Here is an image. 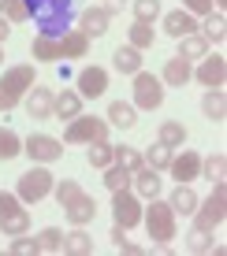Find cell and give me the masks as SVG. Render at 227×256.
Masks as SVG:
<instances>
[{"instance_id":"38","label":"cell","mask_w":227,"mask_h":256,"mask_svg":"<svg viewBox=\"0 0 227 256\" xmlns=\"http://www.w3.org/2000/svg\"><path fill=\"white\" fill-rule=\"evenodd\" d=\"M60 245H64V230L60 226H45L38 234V252H60Z\"/></svg>"},{"instance_id":"29","label":"cell","mask_w":227,"mask_h":256,"mask_svg":"<svg viewBox=\"0 0 227 256\" xmlns=\"http://www.w3.org/2000/svg\"><path fill=\"white\" fill-rule=\"evenodd\" d=\"M108 119H112V126H119V130H130V126L138 122V112H134V104L112 100V104H108Z\"/></svg>"},{"instance_id":"26","label":"cell","mask_w":227,"mask_h":256,"mask_svg":"<svg viewBox=\"0 0 227 256\" xmlns=\"http://www.w3.org/2000/svg\"><path fill=\"white\" fill-rule=\"evenodd\" d=\"M197 30H201V38L205 41H212V45H223V38H227V19H223V12H208L205 15V22H197Z\"/></svg>"},{"instance_id":"36","label":"cell","mask_w":227,"mask_h":256,"mask_svg":"<svg viewBox=\"0 0 227 256\" xmlns=\"http://www.w3.org/2000/svg\"><path fill=\"white\" fill-rule=\"evenodd\" d=\"M112 148H116V145H108V141H93V145H90L86 160H90V167H93V171H104V167L112 164Z\"/></svg>"},{"instance_id":"49","label":"cell","mask_w":227,"mask_h":256,"mask_svg":"<svg viewBox=\"0 0 227 256\" xmlns=\"http://www.w3.org/2000/svg\"><path fill=\"white\" fill-rule=\"evenodd\" d=\"M4 4H8V0H0V15H4Z\"/></svg>"},{"instance_id":"25","label":"cell","mask_w":227,"mask_h":256,"mask_svg":"<svg viewBox=\"0 0 227 256\" xmlns=\"http://www.w3.org/2000/svg\"><path fill=\"white\" fill-rule=\"evenodd\" d=\"M112 64H116L119 74H138V70H142V52L130 48V45H119L112 52Z\"/></svg>"},{"instance_id":"2","label":"cell","mask_w":227,"mask_h":256,"mask_svg":"<svg viewBox=\"0 0 227 256\" xmlns=\"http://www.w3.org/2000/svg\"><path fill=\"white\" fill-rule=\"evenodd\" d=\"M30 86H34V64H19V67L4 70L0 74V112L8 116L12 108H19Z\"/></svg>"},{"instance_id":"12","label":"cell","mask_w":227,"mask_h":256,"mask_svg":"<svg viewBox=\"0 0 227 256\" xmlns=\"http://www.w3.org/2000/svg\"><path fill=\"white\" fill-rule=\"evenodd\" d=\"M168 171H171L175 182H194V178H201V156H197L194 148H182L179 156H171Z\"/></svg>"},{"instance_id":"1","label":"cell","mask_w":227,"mask_h":256,"mask_svg":"<svg viewBox=\"0 0 227 256\" xmlns=\"http://www.w3.org/2000/svg\"><path fill=\"white\" fill-rule=\"evenodd\" d=\"M23 4L45 38H60L64 30H71V22L82 12V0H23Z\"/></svg>"},{"instance_id":"32","label":"cell","mask_w":227,"mask_h":256,"mask_svg":"<svg viewBox=\"0 0 227 256\" xmlns=\"http://www.w3.org/2000/svg\"><path fill=\"white\" fill-rule=\"evenodd\" d=\"M112 164H119V167H127L130 174L142 167V148H134V145H116L112 148Z\"/></svg>"},{"instance_id":"33","label":"cell","mask_w":227,"mask_h":256,"mask_svg":"<svg viewBox=\"0 0 227 256\" xmlns=\"http://www.w3.org/2000/svg\"><path fill=\"white\" fill-rule=\"evenodd\" d=\"M19 152H23V138L15 134L12 126H0V160L8 164V160H15Z\"/></svg>"},{"instance_id":"40","label":"cell","mask_w":227,"mask_h":256,"mask_svg":"<svg viewBox=\"0 0 227 256\" xmlns=\"http://www.w3.org/2000/svg\"><path fill=\"white\" fill-rule=\"evenodd\" d=\"M78 193H82V190H78V182H75V178H60L56 186H52V197H56V204H60V208H64L71 197H78Z\"/></svg>"},{"instance_id":"41","label":"cell","mask_w":227,"mask_h":256,"mask_svg":"<svg viewBox=\"0 0 227 256\" xmlns=\"http://www.w3.org/2000/svg\"><path fill=\"white\" fill-rule=\"evenodd\" d=\"M12 256H38V238H26V234H15L12 245H8Z\"/></svg>"},{"instance_id":"43","label":"cell","mask_w":227,"mask_h":256,"mask_svg":"<svg viewBox=\"0 0 227 256\" xmlns=\"http://www.w3.org/2000/svg\"><path fill=\"white\" fill-rule=\"evenodd\" d=\"M4 19L8 22H26V19H30V15H26V4H23V0H8V4H4Z\"/></svg>"},{"instance_id":"10","label":"cell","mask_w":227,"mask_h":256,"mask_svg":"<svg viewBox=\"0 0 227 256\" xmlns=\"http://www.w3.org/2000/svg\"><path fill=\"white\" fill-rule=\"evenodd\" d=\"M194 78L205 86V90H223V82H227V60L223 56H205L201 64H197Z\"/></svg>"},{"instance_id":"30","label":"cell","mask_w":227,"mask_h":256,"mask_svg":"<svg viewBox=\"0 0 227 256\" xmlns=\"http://www.w3.org/2000/svg\"><path fill=\"white\" fill-rule=\"evenodd\" d=\"M179 56L182 60H205L208 56V41L201 34H186V38H179Z\"/></svg>"},{"instance_id":"15","label":"cell","mask_w":227,"mask_h":256,"mask_svg":"<svg viewBox=\"0 0 227 256\" xmlns=\"http://www.w3.org/2000/svg\"><path fill=\"white\" fill-rule=\"evenodd\" d=\"M108 22H112V15L104 12V8H82V12H78V30H82L86 38H104V34H108Z\"/></svg>"},{"instance_id":"47","label":"cell","mask_w":227,"mask_h":256,"mask_svg":"<svg viewBox=\"0 0 227 256\" xmlns=\"http://www.w3.org/2000/svg\"><path fill=\"white\" fill-rule=\"evenodd\" d=\"M104 12H108V15H119V12H123V0H104Z\"/></svg>"},{"instance_id":"27","label":"cell","mask_w":227,"mask_h":256,"mask_svg":"<svg viewBox=\"0 0 227 256\" xmlns=\"http://www.w3.org/2000/svg\"><path fill=\"white\" fill-rule=\"evenodd\" d=\"M201 112L212 122H223L227 119V96H223V90H208L205 96H201Z\"/></svg>"},{"instance_id":"11","label":"cell","mask_w":227,"mask_h":256,"mask_svg":"<svg viewBox=\"0 0 227 256\" xmlns=\"http://www.w3.org/2000/svg\"><path fill=\"white\" fill-rule=\"evenodd\" d=\"M75 86H78V96H82V100H93V96H101L108 90V70L104 67H82L78 78H75Z\"/></svg>"},{"instance_id":"17","label":"cell","mask_w":227,"mask_h":256,"mask_svg":"<svg viewBox=\"0 0 227 256\" xmlns=\"http://www.w3.org/2000/svg\"><path fill=\"white\" fill-rule=\"evenodd\" d=\"M160 171H153V167H138L134 171V178H130V190L138 193V197H145V200H153V197H160Z\"/></svg>"},{"instance_id":"16","label":"cell","mask_w":227,"mask_h":256,"mask_svg":"<svg viewBox=\"0 0 227 256\" xmlns=\"http://www.w3.org/2000/svg\"><path fill=\"white\" fill-rule=\"evenodd\" d=\"M52 116H56L60 122H71L75 116H82V96H78V90H60L52 93Z\"/></svg>"},{"instance_id":"4","label":"cell","mask_w":227,"mask_h":256,"mask_svg":"<svg viewBox=\"0 0 227 256\" xmlns=\"http://www.w3.org/2000/svg\"><path fill=\"white\" fill-rule=\"evenodd\" d=\"M223 216H227V190H223V182H212V193L205 200H197V208H194V226L216 230L223 223Z\"/></svg>"},{"instance_id":"3","label":"cell","mask_w":227,"mask_h":256,"mask_svg":"<svg viewBox=\"0 0 227 256\" xmlns=\"http://www.w3.org/2000/svg\"><path fill=\"white\" fill-rule=\"evenodd\" d=\"M142 223H145V230H149V238L156 245H168L175 238V212L160 197H153L149 208H142Z\"/></svg>"},{"instance_id":"9","label":"cell","mask_w":227,"mask_h":256,"mask_svg":"<svg viewBox=\"0 0 227 256\" xmlns=\"http://www.w3.org/2000/svg\"><path fill=\"white\" fill-rule=\"evenodd\" d=\"M23 152L30 156L34 164H56L64 156V141L52 138V134H30L23 141Z\"/></svg>"},{"instance_id":"24","label":"cell","mask_w":227,"mask_h":256,"mask_svg":"<svg viewBox=\"0 0 227 256\" xmlns=\"http://www.w3.org/2000/svg\"><path fill=\"white\" fill-rule=\"evenodd\" d=\"M26 230H30V212L23 204L15 212H8V216H0V234L4 238H15V234H26Z\"/></svg>"},{"instance_id":"20","label":"cell","mask_w":227,"mask_h":256,"mask_svg":"<svg viewBox=\"0 0 227 256\" xmlns=\"http://www.w3.org/2000/svg\"><path fill=\"white\" fill-rule=\"evenodd\" d=\"M30 56L38 60V64H56V60H64V52H60V38H45V34H38V38L30 41Z\"/></svg>"},{"instance_id":"28","label":"cell","mask_w":227,"mask_h":256,"mask_svg":"<svg viewBox=\"0 0 227 256\" xmlns=\"http://www.w3.org/2000/svg\"><path fill=\"white\" fill-rule=\"evenodd\" d=\"M156 141H160V145H168L171 152H175V148L186 145V126H182V122H175V119L160 122V134H156Z\"/></svg>"},{"instance_id":"37","label":"cell","mask_w":227,"mask_h":256,"mask_svg":"<svg viewBox=\"0 0 227 256\" xmlns=\"http://www.w3.org/2000/svg\"><path fill=\"white\" fill-rule=\"evenodd\" d=\"M153 22H134V26H130V48H138V52H142V48H153Z\"/></svg>"},{"instance_id":"22","label":"cell","mask_w":227,"mask_h":256,"mask_svg":"<svg viewBox=\"0 0 227 256\" xmlns=\"http://www.w3.org/2000/svg\"><path fill=\"white\" fill-rule=\"evenodd\" d=\"M168 204H171V212H175V216H194V208H197V193L190 190V182H179V186L171 190Z\"/></svg>"},{"instance_id":"6","label":"cell","mask_w":227,"mask_h":256,"mask_svg":"<svg viewBox=\"0 0 227 256\" xmlns=\"http://www.w3.org/2000/svg\"><path fill=\"white\" fill-rule=\"evenodd\" d=\"M67 145H93V141H108V122L97 116H75L64 130Z\"/></svg>"},{"instance_id":"18","label":"cell","mask_w":227,"mask_h":256,"mask_svg":"<svg viewBox=\"0 0 227 256\" xmlns=\"http://www.w3.org/2000/svg\"><path fill=\"white\" fill-rule=\"evenodd\" d=\"M164 34H168V38H186V34H197V15H190V12H168L164 15Z\"/></svg>"},{"instance_id":"39","label":"cell","mask_w":227,"mask_h":256,"mask_svg":"<svg viewBox=\"0 0 227 256\" xmlns=\"http://www.w3.org/2000/svg\"><path fill=\"white\" fill-rule=\"evenodd\" d=\"M186 249H190V252H212V230L194 226V230L186 234Z\"/></svg>"},{"instance_id":"46","label":"cell","mask_w":227,"mask_h":256,"mask_svg":"<svg viewBox=\"0 0 227 256\" xmlns=\"http://www.w3.org/2000/svg\"><path fill=\"white\" fill-rule=\"evenodd\" d=\"M108 238H112V245H116V249H119V245L127 242V230H123V226L116 223V226H112V234H108Z\"/></svg>"},{"instance_id":"42","label":"cell","mask_w":227,"mask_h":256,"mask_svg":"<svg viewBox=\"0 0 227 256\" xmlns=\"http://www.w3.org/2000/svg\"><path fill=\"white\" fill-rule=\"evenodd\" d=\"M160 15V0H134V22H153Z\"/></svg>"},{"instance_id":"44","label":"cell","mask_w":227,"mask_h":256,"mask_svg":"<svg viewBox=\"0 0 227 256\" xmlns=\"http://www.w3.org/2000/svg\"><path fill=\"white\" fill-rule=\"evenodd\" d=\"M182 12H190V15H208V12H212V0H182Z\"/></svg>"},{"instance_id":"35","label":"cell","mask_w":227,"mask_h":256,"mask_svg":"<svg viewBox=\"0 0 227 256\" xmlns=\"http://www.w3.org/2000/svg\"><path fill=\"white\" fill-rule=\"evenodd\" d=\"M201 174L208 182H223L227 178V156L223 152H212L208 160H201Z\"/></svg>"},{"instance_id":"31","label":"cell","mask_w":227,"mask_h":256,"mask_svg":"<svg viewBox=\"0 0 227 256\" xmlns=\"http://www.w3.org/2000/svg\"><path fill=\"white\" fill-rule=\"evenodd\" d=\"M171 156H175V152H171L168 145H160V141H156V145H149V148L142 152V164H145V167H153V171H168Z\"/></svg>"},{"instance_id":"23","label":"cell","mask_w":227,"mask_h":256,"mask_svg":"<svg viewBox=\"0 0 227 256\" xmlns=\"http://www.w3.org/2000/svg\"><path fill=\"white\" fill-rule=\"evenodd\" d=\"M60 252H67V256H90V252H93V238L86 234V226H75L71 234H64Z\"/></svg>"},{"instance_id":"7","label":"cell","mask_w":227,"mask_h":256,"mask_svg":"<svg viewBox=\"0 0 227 256\" xmlns=\"http://www.w3.org/2000/svg\"><path fill=\"white\" fill-rule=\"evenodd\" d=\"M134 78V108H145V112H156L164 104V82L149 70H138Z\"/></svg>"},{"instance_id":"34","label":"cell","mask_w":227,"mask_h":256,"mask_svg":"<svg viewBox=\"0 0 227 256\" xmlns=\"http://www.w3.org/2000/svg\"><path fill=\"white\" fill-rule=\"evenodd\" d=\"M130 178H134V174H130L127 167H119V164L104 167V186H108L112 193H116V190H130Z\"/></svg>"},{"instance_id":"21","label":"cell","mask_w":227,"mask_h":256,"mask_svg":"<svg viewBox=\"0 0 227 256\" xmlns=\"http://www.w3.org/2000/svg\"><path fill=\"white\" fill-rule=\"evenodd\" d=\"M60 52H64V60H82L90 52V38L82 30H64L60 34Z\"/></svg>"},{"instance_id":"5","label":"cell","mask_w":227,"mask_h":256,"mask_svg":"<svg viewBox=\"0 0 227 256\" xmlns=\"http://www.w3.org/2000/svg\"><path fill=\"white\" fill-rule=\"evenodd\" d=\"M52 186H56V178H52V171L41 164V167H30L26 174H19L15 193H19V200H26V204H38V200H45L52 193Z\"/></svg>"},{"instance_id":"45","label":"cell","mask_w":227,"mask_h":256,"mask_svg":"<svg viewBox=\"0 0 227 256\" xmlns=\"http://www.w3.org/2000/svg\"><path fill=\"white\" fill-rule=\"evenodd\" d=\"M23 200H19V193H8V190H0V216H8V212H15Z\"/></svg>"},{"instance_id":"8","label":"cell","mask_w":227,"mask_h":256,"mask_svg":"<svg viewBox=\"0 0 227 256\" xmlns=\"http://www.w3.org/2000/svg\"><path fill=\"white\" fill-rule=\"evenodd\" d=\"M112 219H116L123 230L142 223V200H138L134 190H116L112 193Z\"/></svg>"},{"instance_id":"50","label":"cell","mask_w":227,"mask_h":256,"mask_svg":"<svg viewBox=\"0 0 227 256\" xmlns=\"http://www.w3.org/2000/svg\"><path fill=\"white\" fill-rule=\"evenodd\" d=\"M0 60H4V52H0Z\"/></svg>"},{"instance_id":"13","label":"cell","mask_w":227,"mask_h":256,"mask_svg":"<svg viewBox=\"0 0 227 256\" xmlns=\"http://www.w3.org/2000/svg\"><path fill=\"white\" fill-rule=\"evenodd\" d=\"M64 216H67V223H71V226H86V223L97 219V200H93L90 193H78V197H71L64 204Z\"/></svg>"},{"instance_id":"14","label":"cell","mask_w":227,"mask_h":256,"mask_svg":"<svg viewBox=\"0 0 227 256\" xmlns=\"http://www.w3.org/2000/svg\"><path fill=\"white\" fill-rule=\"evenodd\" d=\"M23 104H26V112H30V119H52V90L49 86L34 82L30 90H26Z\"/></svg>"},{"instance_id":"48","label":"cell","mask_w":227,"mask_h":256,"mask_svg":"<svg viewBox=\"0 0 227 256\" xmlns=\"http://www.w3.org/2000/svg\"><path fill=\"white\" fill-rule=\"evenodd\" d=\"M8 34H12V22H8L4 15H0V45H4V41H8Z\"/></svg>"},{"instance_id":"19","label":"cell","mask_w":227,"mask_h":256,"mask_svg":"<svg viewBox=\"0 0 227 256\" xmlns=\"http://www.w3.org/2000/svg\"><path fill=\"white\" fill-rule=\"evenodd\" d=\"M190 78H194V67H190V60L171 56L168 64H164V74H160V82H164V86H175V90H182Z\"/></svg>"}]
</instances>
